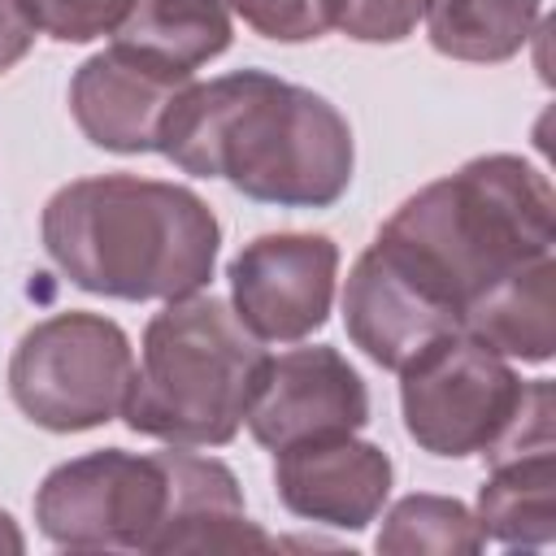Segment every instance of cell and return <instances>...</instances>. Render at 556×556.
Segmentation results:
<instances>
[{
  "label": "cell",
  "instance_id": "cell-1",
  "mask_svg": "<svg viewBox=\"0 0 556 556\" xmlns=\"http://www.w3.org/2000/svg\"><path fill=\"white\" fill-rule=\"evenodd\" d=\"M156 152L191 178H222L274 208H330L356 169L339 104L269 70L195 78L169 104Z\"/></svg>",
  "mask_w": 556,
  "mask_h": 556
},
{
  "label": "cell",
  "instance_id": "cell-2",
  "mask_svg": "<svg viewBox=\"0 0 556 556\" xmlns=\"http://www.w3.org/2000/svg\"><path fill=\"white\" fill-rule=\"evenodd\" d=\"M369 248L460 330V313L486 287L556 252L552 178L517 152L473 156L400 200Z\"/></svg>",
  "mask_w": 556,
  "mask_h": 556
},
{
  "label": "cell",
  "instance_id": "cell-3",
  "mask_svg": "<svg viewBox=\"0 0 556 556\" xmlns=\"http://www.w3.org/2000/svg\"><path fill=\"white\" fill-rule=\"evenodd\" d=\"M39 239L70 287L165 304L213 282L222 222L200 191L117 169L56 187L39 213Z\"/></svg>",
  "mask_w": 556,
  "mask_h": 556
},
{
  "label": "cell",
  "instance_id": "cell-4",
  "mask_svg": "<svg viewBox=\"0 0 556 556\" xmlns=\"http://www.w3.org/2000/svg\"><path fill=\"white\" fill-rule=\"evenodd\" d=\"M265 369V339L243 326L230 300L213 291L165 300L143 326L122 421L156 443L226 447L235 443Z\"/></svg>",
  "mask_w": 556,
  "mask_h": 556
},
{
  "label": "cell",
  "instance_id": "cell-5",
  "mask_svg": "<svg viewBox=\"0 0 556 556\" xmlns=\"http://www.w3.org/2000/svg\"><path fill=\"white\" fill-rule=\"evenodd\" d=\"M135 382L130 334L87 308L35 321L9 356V400L48 434H83L122 417Z\"/></svg>",
  "mask_w": 556,
  "mask_h": 556
},
{
  "label": "cell",
  "instance_id": "cell-6",
  "mask_svg": "<svg viewBox=\"0 0 556 556\" xmlns=\"http://www.w3.org/2000/svg\"><path fill=\"white\" fill-rule=\"evenodd\" d=\"M395 374L404 434L439 460L486 456L521 421L534 391V378L460 330L434 339Z\"/></svg>",
  "mask_w": 556,
  "mask_h": 556
},
{
  "label": "cell",
  "instance_id": "cell-7",
  "mask_svg": "<svg viewBox=\"0 0 556 556\" xmlns=\"http://www.w3.org/2000/svg\"><path fill=\"white\" fill-rule=\"evenodd\" d=\"M169 513L161 452L96 447L52 465L35 491V526L65 552H152Z\"/></svg>",
  "mask_w": 556,
  "mask_h": 556
},
{
  "label": "cell",
  "instance_id": "cell-8",
  "mask_svg": "<svg viewBox=\"0 0 556 556\" xmlns=\"http://www.w3.org/2000/svg\"><path fill=\"white\" fill-rule=\"evenodd\" d=\"M230 308L265 343H300L330 321L339 243L313 230L256 235L226 265Z\"/></svg>",
  "mask_w": 556,
  "mask_h": 556
},
{
  "label": "cell",
  "instance_id": "cell-9",
  "mask_svg": "<svg viewBox=\"0 0 556 556\" xmlns=\"http://www.w3.org/2000/svg\"><path fill=\"white\" fill-rule=\"evenodd\" d=\"M243 426L265 452L326 434H356L369 426V387L339 348H291L269 356Z\"/></svg>",
  "mask_w": 556,
  "mask_h": 556
},
{
  "label": "cell",
  "instance_id": "cell-10",
  "mask_svg": "<svg viewBox=\"0 0 556 556\" xmlns=\"http://www.w3.org/2000/svg\"><path fill=\"white\" fill-rule=\"evenodd\" d=\"M195 83V74L169 70L135 48L109 43L91 52L70 78V117L91 148L139 156L156 152L169 104Z\"/></svg>",
  "mask_w": 556,
  "mask_h": 556
},
{
  "label": "cell",
  "instance_id": "cell-11",
  "mask_svg": "<svg viewBox=\"0 0 556 556\" xmlns=\"http://www.w3.org/2000/svg\"><path fill=\"white\" fill-rule=\"evenodd\" d=\"M391 482H395L391 456L356 434H326L274 452L278 504L313 526L365 530L387 508Z\"/></svg>",
  "mask_w": 556,
  "mask_h": 556
},
{
  "label": "cell",
  "instance_id": "cell-12",
  "mask_svg": "<svg viewBox=\"0 0 556 556\" xmlns=\"http://www.w3.org/2000/svg\"><path fill=\"white\" fill-rule=\"evenodd\" d=\"M343 330L378 369L408 365L421 348L456 330L439 304H430L400 269H391L374 248H365L343 282Z\"/></svg>",
  "mask_w": 556,
  "mask_h": 556
},
{
  "label": "cell",
  "instance_id": "cell-13",
  "mask_svg": "<svg viewBox=\"0 0 556 556\" xmlns=\"http://www.w3.org/2000/svg\"><path fill=\"white\" fill-rule=\"evenodd\" d=\"M161 456L169 469V513L156 539V556L274 547V539L248 517L243 486L226 460L174 443Z\"/></svg>",
  "mask_w": 556,
  "mask_h": 556
},
{
  "label": "cell",
  "instance_id": "cell-14",
  "mask_svg": "<svg viewBox=\"0 0 556 556\" xmlns=\"http://www.w3.org/2000/svg\"><path fill=\"white\" fill-rule=\"evenodd\" d=\"M552 282H556V252L526 261L521 269L504 274L495 287H486L460 313V334L478 339L482 348L500 352L504 361L547 365L556 352Z\"/></svg>",
  "mask_w": 556,
  "mask_h": 556
},
{
  "label": "cell",
  "instance_id": "cell-15",
  "mask_svg": "<svg viewBox=\"0 0 556 556\" xmlns=\"http://www.w3.org/2000/svg\"><path fill=\"white\" fill-rule=\"evenodd\" d=\"M473 517L486 543L547 547L556 539V443L486 460Z\"/></svg>",
  "mask_w": 556,
  "mask_h": 556
},
{
  "label": "cell",
  "instance_id": "cell-16",
  "mask_svg": "<svg viewBox=\"0 0 556 556\" xmlns=\"http://www.w3.org/2000/svg\"><path fill=\"white\" fill-rule=\"evenodd\" d=\"M109 39L169 70L195 74L230 48L235 26L217 0H135Z\"/></svg>",
  "mask_w": 556,
  "mask_h": 556
},
{
  "label": "cell",
  "instance_id": "cell-17",
  "mask_svg": "<svg viewBox=\"0 0 556 556\" xmlns=\"http://www.w3.org/2000/svg\"><path fill=\"white\" fill-rule=\"evenodd\" d=\"M543 17V0H430L426 39L439 56L465 65L513 61Z\"/></svg>",
  "mask_w": 556,
  "mask_h": 556
},
{
  "label": "cell",
  "instance_id": "cell-18",
  "mask_svg": "<svg viewBox=\"0 0 556 556\" xmlns=\"http://www.w3.org/2000/svg\"><path fill=\"white\" fill-rule=\"evenodd\" d=\"M378 517H382V530L374 547L387 556H473L486 547L473 508L452 495L413 491Z\"/></svg>",
  "mask_w": 556,
  "mask_h": 556
},
{
  "label": "cell",
  "instance_id": "cell-19",
  "mask_svg": "<svg viewBox=\"0 0 556 556\" xmlns=\"http://www.w3.org/2000/svg\"><path fill=\"white\" fill-rule=\"evenodd\" d=\"M226 13H235L248 30L274 43H313L326 30H334V4L339 0H217Z\"/></svg>",
  "mask_w": 556,
  "mask_h": 556
},
{
  "label": "cell",
  "instance_id": "cell-20",
  "mask_svg": "<svg viewBox=\"0 0 556 556\" xmlns=\"http://www.w3.org/2000/svg\"><path fill=\"white\" fill-rule=\"evenodd\" d=\"M26 4L39 22V35H52L56 43H91L113 35L135 0H26Z\"/></svg>",
  "mask_w": 556,
  "mask_h": 556
},
{
  "label": "cell",
  "instance_id": "cell-21",
  "mask_svg": "<svg viewBox=\"0 0 556 556\" xmlns=\"http://www.w3.org/2000/svg\"><path fill=\"white\" fill-rule=\"evenodd\" d=\"M430 0H339L334 30L356 43H404L426 17Z\"/></svg>",
  "mask_w": 556,
  "mask_h": 556
},
{
  "label": "cell",
  "instance_id": "cell-22",
  "mask_svg": "<svg viewBox=\"0 0 556 556\" xmlns=\"http://www.w3.org/2000/svg\"><path fill=\"white\" fill-rule=\"evenodd\" d=\"M39 39V22L26 0H0V74H9L17 61L30 56Z\"/></svg>",
  "mask_w": 556,
  "mask_h": 556
},
{
  "label": "cell",
  "instance_id": "cell-23",
  "mask_svg": "<svg viewBox=\"0 0 556 556\" xmlns=\"http://www.w3.org/2000/svg\"><path fill=\"white\" fill-rule=\"evenodd\" d=\"M22 552H26V534L17 530L13 513L0 508V556H22Z\"/></svg>",
  "mask_w": 556,
  "mask_h": 556
}]
</instances>
